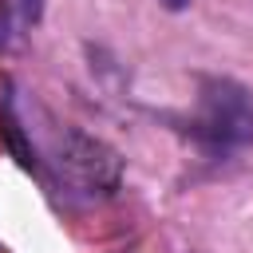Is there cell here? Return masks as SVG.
Listing matches in <instances>:
<instances>
[{"instance_id": "5b68a950", "label": "cell", "mask_w": 253, "mask_h": 253, "mask_svg": "<svg viewBox=\"0 0 253 253\" xmlns=\"http://www.w3.org/2000/svg\"><path fill=\"white\" fill-rule=\"evenodd\" d=\"M162 4H166V8H170V12H182V8H186V4H190V0H162Z\"/></svg>"}, {"instance_id": "7a4b0ae2", "label": "cell", "mask_w": 253, "mask_h": 253, "mask_svg": "<svg viewBox=\"0 0 253 253\" xmlns=\"http://www.w3.org/2000/svg\"><path fill=\"white\" fill-rule=\"evenodd\" d=\"M170 123L206 162H225L253 146V95L229 75H198L194 111Z\"/></svg>"}, {"instance_id": "3957f363", "label": "cell", "mask_w": 253, "mask_h": 253, "mask_svg": "<svg viewBox=\"0 0 253 253\" xmlns=\"http://www.w3.org/2000/svg\"><path fill=\"white\" fill-rule=\"evenodd\" d=\"M16 8L28 24H40V16H43V0H16Z\"/></svg>"}, {"instance_id": "277c9868", "label": "cell", "mask_w": 253, "mask_h": 253, "mask_svg": "<svg viewBox=\"0 0 253 253\" xmlns=\"http://www.w3.org/2000/svg\"><path fill=\"white\" fill-rule=\"evenodd\" d=\"M8 40H12V8L8 0H0V51L8 47Z\"/></svg>"}, {"instance_id": "6da1fadb", "label": "cell", "mask_w": 253, "mask_h": 253, "mask_svg": "<svg viewBox=\"0 0 253 253\" xmlns=\"http://www.w3.org/2000/svg\"><path fill=\"white\" fill-rule=\"evenodd\" d=\"M28 138H32V130H28ZM28 174H36L59 202L83 206V202L111 198L119 190L123 162L107 142H99V138H91V134H83L75 126H59L43 142L32 138Z\"/></svg>"}]
</instances>
